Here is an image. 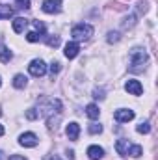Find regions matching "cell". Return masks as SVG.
I'll list each match as a JSON object with an SVG mask.
<instances>
[{
  "mask_svg": "<svg viewBox=\"0 0 158 160\" xmlns=\"http://www.w3.org/2000/svg\"><path fill=\"white\" fill-rule=\"evenodd\" d=\"M149 62V56L145 52V48H132L130 50V71L132 73H141L145 69V63Z\"/></svg>",
  "mask_w": 158,
  "mask_h": 160,
  "instance_id": "cell-1",
  "label": "cell"
},
{
  "mask_svg": "<svg viewBox=\"0 0 158 160\" xmlns=\"http://www.w3.org/2000/svg\"><path fill=\"white\" fill-rule=\"evenodd\" d=\"M91 34H93V26L84 24V22L75 24V26H73V30H71V36H73L75 39H87Z\"/></svg>",
  "mask_w": 158,
  "mask_h": 160,
  "instance_id": "cell-2",
  "label": "cell"
},
{
  "mask_svg": "<svg viewBox=\"0 0 158 160\" xmlns=\"http://www.w3.org/2000/svg\"><path fill=\"white\" fill-rule=\"evenodd\" d=\"M28 71H30L32 77H43L47 73V65H45L43 60H32L30 65H28Z\"/></svg>",
  "mask_w": 158,
  "mask_h": 160,
  "instance_id": "cell-3",
  "label": "cell"
},
{
  "mask_svg": "<svg viewBox=\"0 0 158 160\" xmlns=\"http://www.w3.org/2000/svg\"><path fill=\"white\" fill-rule=\"evenodd\" d=\"M19 143H21L22 147H36V145H37V136H36L34 132H24V134H21Z\"/></svg>",
  "mask_w": 158,
  "mask_h": 160,
  "instance_id": "cell-4",
  "label": "cell"
},
{
  "mask_svg": "<svg viewBox=\"0 0 158 160\" xmlns=\"http://www.w3.org/2000/svg\"><path fill=\"white\" fill-rule=\"evenodd\" d=\"M114 118H116L117 123H128V121L134 119V112L128 110V108H121V110H116Z\"/></svg>",
  "mask_w": 158,
  "mask_h": 160,
  "instance_id": "cell-5",
  "label": "cell"
},
{
  "mask_svg": "<svg viewBox=\"0 0 158 160\" xmlns=\"http://www.w3.org/2000/svg\"><path fill=\"white\" fill-rule=\"evenodd\" d=\"M41 8H43L45 13H60V9H62V2H60V0H45Z\"/></svg>",
  "mask_w": 158,
  "mask_h": 160,
  "instance_id": "cell-6",
  "label": "cell"
},
{
  "mask_svg": "<svg viewBox=\"0 0 158 160\" xmlns=\"http://www.w3.org/2000/svg\"><path fill=\"white\" fill-rule=\"evenodd\" d=\"M125 89H126L130 95H141L143 86L140 84V80H128V82L125 84Z\"/></svg>",
  "mask_w": 158,
  "mask_h": 160,
  "instance_id": "cell-7",
  "label": "cell"
},
{
  "mask_svg": "<svg viewBox=\"0 0 158 160\" xmlns=\"http://www.w3.org/2000/svg\"><path fill=\"white\" fill-rule=\"evenodd\" d=\"M78 50H80V45L77 43V41H71V43H67V45H65L63 54H65V58L73 60V58H77V56H78Z\"/></svg>",
  "mask_w": 158,
  "mask_h": 160,
  "instance_id": "cell-8",
  "label": "cell"
},
{
  "mask_svg": "<svg viewBox=\"0 0 158 160\" xmlns=\"http://www.w3.org/2000/svg\"><path fill=\"white\" fill-rule=\"evenodd\" d=\"M65 132H67V138L69 140H73V142H77L78 140V136H80V125L78 123H69L67 125V128H65Z\"/></svg>",
  "mask_w": 158,
  "mask_h": 160,
  "instance_id": "cell-9",
  "label": "cell"
},
{
  "mask_svg": "<svg viewBox=\"0 0 158 160\" xmlns=\"http://www.w3.org/2000/svg\"><path fill=\"white\" fill-rule=\"evenodd\" d=\"M87 157L91 160H101L104 157V149L99 147V145H89L87 147Z\"/></svg>",
  "mask_w": 158,
  "mask_h": 160,
  "instance_id": "cell-10",
  "label": "cell"
},
{
  "mask_svg": "<svg viewBox=\"0 0 158 160\" xmlns=\"http://www.w3.org/2000/svg\"><path fill=\"white\" fill-rule=\"evenodd\" d=\"M128 149H130L128 140H117V142H116V151H117V155L128 157Z\"/></svg>",
  "mask_w": 158,
  "mask_h": 160,
  "instance_id": "cell-11",
  "label": "cell"
},
{
  "mask_svg": "<svg viewBox=\"0 0 158 160\" xmlns=\"http://www.w3.org/2000/svg\"><path fill=\"white\" fill-rule=\"evenodd\" d=\"M26 26H28V19H24V17H17V19L13 21V30H15L17 34L24 32Z\"/></svg>",
  "mask_w": 158,
  "mask_h": 160,
  "instance_id": "cell-12",
  "label": "cell"
},
{
  "mask_svg": "<svg viewBox=\"0 0 158 160\" xmlns=\"http://www.w3.org/2000/svg\"><path fill=\"white\" fill-rule=\"evenodd\" d=\"M86 114H87V118H89V119H99L101 110H99V106H97V104H87V106H86Z\"/></svg>",
  "mask_w": 158,
  "mask_h": 160,
  "instance_id": "cell-13",
  "label": "cell"
},
{
  "mask_svg": "<svg viewBox=\"0 0 158 160\" xmlns=\"http://www.w3.org/2000/svg\"><path fill=\"white\" fill-rule=\"evenodd\" d=\"M13 15V8L6 6V4H0V19H9Z\"/></svg>",
  "mask_w": 158,
  "mask_h": 160,
  "instance_id": "cell-14",
  "label": "cell"
},
{
  "mask_svg": "<svg viewBox=\"0 0 158 160\" xmlns=\"http://www.w3.org/2000/svg\"><path fill=\"white\" fill-rule=\"evenodd\" d=\"M26 77L24 75H15V78H13V86L17 88V89H22L24 86H26Z\"/></svg>",
  "mask_w": 158,
  "mask_h": 160,
  "instance_id": "cell-15",
  "label": "cell"
},
{
  "mask_svg": "<svg viewBox=\"0 0 158 160\" xmlns=\"http://www.w3.org/2000/svg\"><path fill=\"white\" fill-rule=\"evenodd\" d=\"M11 58H13V54L9 52V48L2 47V48H0V62H2V63H7Z\"/></svg>",
  "mask_w": 158,
  "mask_h": 160,
  "instance_id": "cell-16",
  "label": "cell"
},
{
  "mask_svg": "<svg viewBox=\"0 0 158 160\" xmlns=\"http://www.w3.org/2000/svg\"><path fill=\"white\" fill-rule=\"evenodd\" d=\"M141 153H143L141 145H130V149H128V155H130V157H134V158H140V157H141Z\"/></svg>",
  "mask_w": 158,
  "mask_h": 160,
  "instance_id": "cell-17",
  "label": "cell"
},
{
  "mask_svg": "<svg viewBox=\"0 0 158 160\" xmlns=\"http://www.w3.org/2000/svg\"><path fill=\"white\" fill-rule=\"evenodd\" d=\"M136 130H138V132H141V134H149V132H151V125H149L147 121H145V123H140Z\"/></svg>",
  "mask_w": 158,
  "mask_h": 160,
  "instance_id": "cell-18",
  "label": "cell"
},
{
  "mask_svg": "<svg viewBox=\"0 0 158 160\" xmlns=\"http://www.w3.org/2000/svg\"><path fill=\"white\" fill-rule=\"evenodd\" d=\"M41 36L37 34V32H28L26 34V41H30V43H36V41H39Z\"/></svg>",
  "mask_w": 158,
  "mask_h": 160,
  "instance_id": "cell-19",
  "label": "cell"
},
{
  "mask_svg": "<svg viewBox=\"0 0 158 160\" xmlns=\"http://www.w3.org/2000/svg\"><path fill=\"white\" fill-rule=\"evenodd\" d=\"M60 69H62L60 62H52V63H50V75H52V77H54V75H58V73H60Z\"/></svg>",
  "mask_w": 158,
  "mask_h": 160,
  "instance_id": "cell-20",
  "label": "cell"
},
{
  "mask_svg": "<svg viewBox=\"0 0 158 160\" xmlns=\"http://www.w3.org/2000/svg\"><path fill=\"white\" fill-rule=\"evenodd\" d=\"M89 132H91V134H101V132H102V127L97 125V123H91V125H89Z\"/></svg>",
  "mask_w": 158,
  "mask_h": 160,
  "instance_id": "cell-21",
  "label": "cell"
},
{
  "mask_svg": "<svg viewBox=\"0 0 158 160\" xmlns=\"http://www.w3.org/2000/svg\"><path fill=\"white\" fill-rule=\"evenodd\" d=\"M17 4H19L21 9H28L30 8V0H17Z\"/></svg>",
  "mask_w": 158,
  "mask_h": 160,
  "instance_id": "cell-22",
  "label": "cell"
},
{
  "mask_svg": "<svg viewBox=\"0 0 158 160\" xmlns=\"http://www.w3.org/2000/svg\"><path fill=\"white\" fill-rule=\"evenodd\" d=\"M108 41H110V43L119 41V34H117V32H110V34H108Z\"/></svg>",
  "mask_w": 158,
  "mask_h": 160,
  "instance_id": "cell-23",
  "label": "cell"
},
{
  "mask_svg": "<svg viewBox=\"0 0 158 160\" xmlns=\"http://www.w3.org/2000/svg\"><path fill=\"white\" fill-rule=\"evenodd\" d=\"M26 118H28V119H36V118H37V112H36L34 108H30V110L26 112Z\"/></svg>",
  "mask_w": 158,
  "mask_h": 160,
  "instance_id": "cell-24",
  "label": "cell"
},
{
  "mask_svg": "<svg viewBox=\"0 0 158 160\" xmlns=\"http://www.w3.org/2000/svg\"><path fill=\"white\" fill-rule=\"evenodd\" d=\"M34 26H36V30H39L41 34L45 32V24H43V22H39V21H34Z\"/></svg>",
  "mask_w": 158,
  "mask_h": 160,
  "instance_id": "cell-25",
  "label": "cell"
},
{
  "mask_svg": "<svg viewBox=\"0 0 158 160\" xmlns=\"http://www.w3.org/2000/svg\"><path fill=\"white\" fill-rule=\"evenodd\" d=\"M47 43H48L50 47H58V45H60V38H50Z\"/></svg>",
  "mask_w": 158,
  "mask_h": 160,
  "instance_id": "cell-26",
  "label": "cell"
},
{
  "mask_svg": "<svg viewBox=\"0 0 158 160\" xmlns=\"http://www.w3.org/2000/svg\"><path fill=\"white\" fill-rule=\"evenodd\" d=\"M102 93H104L102 89H95V95H93V97H95V99H102V97H104Z\"/></svg>",
  "mask_w": 158,
  "mask_h": 160,
  "instance_id": "cell-27",
  "label": "cell"
},
{
  "mask_svg": "<svg viewBox=\"0 0 158 160\" xmlns=\"http://www.w3.org/2000/svg\"><path fill=\"white\" fill-rule=\"evenodd\" d=\"M43 160H62V158H60L58 155H47V157H45Z\"/></svg>",
  "mask_w": 158,
  "mask_h": 160,
  "instance_id": "cell-28",
  "label": "cell"
},
{
  "mask_svg": "<svg viewBox=\"0 0 158 160\" xmlns=\"http://www.w3.org/2000/svg\"><path fill=\"white\" fill-rule=\"evenodd\" d=\"M9 160H26V158L21 157V155H13V157H9Z\"/></svg>",
  "mask_w": 158,
  "mask_h": 160,
  "instance_id": "cell-29",
  "label": "cell"
},
{
  "mask_svg": "<svg viewBox=\"0 0 158 160\" xmlns=\"http://www.w3.org/2000/svg\"><path fill=\"white\" fill-rule=\"evenodd\" d=\"M67 157H69L71 160H75V153H73V151H69V153H67Z\"/></svg>",
  "mask_w": 158,
  "mask_h": 160,
  "instance_id": "cell-30",
  "label": "cell"
},
{
  "mask_svg": "<svg viewBox=\"0 0 158 160\" xmlns=\"http://www.w3.org/2000/svg\"><path fill=\"white\" fill-rule=\"evenodd\" d=\"M0 160H6V157H4V151H0Z\"/></svg>",
  "mask_w": 158,
  "mask_h": 160,
  "instance_id": "cell-31",
  "label": "cell"
},
{
  "mask_svg": "<svg viewBox=\"0 0 158 160\" xmlns=\"http://www.w3.org/2000/svg\"><path fill=\"white\" fill-rule=\"evenodd\" d=\"M2 134H4V127L0 125V136H2Z\"/></svg>",
  "mask_w": 158,
  "mask_h": 160,
  "instance_id": "cell-32",
  "label": "cell"
},
{
  "mask_svg": "<svg viewBox=\"0 0 158 160\" xmlns=\"http://www.w3.org/2000/svg\"><path fill=\"white\" fill-rule=\"evenodd\" d=\"M0 86H2V80H0Z\"/></svg>",
  "mask_w": 158,
  "mask_h": 160,
  "instance_id": "cell-33",
  "label": "cell"
}]
</instances>
